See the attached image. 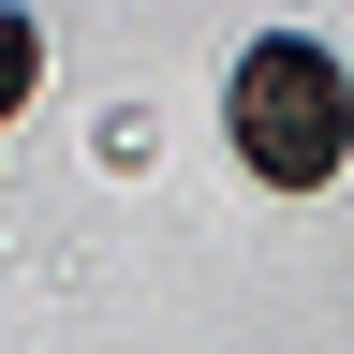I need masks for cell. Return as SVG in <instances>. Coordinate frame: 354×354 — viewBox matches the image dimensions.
Returning a JSON list of instances; mask_svg holds the SVG:
<instances>
[{"instance_id": "cell-1", "label": "cell", "mask_w": 354, "mask_h": 354, "mask_svg": "<svg viewBox=\"0 0 354 354\" xmlns=\"http://www.w3.org/2000/svg\"><path fill=\"white\" fill-rule=\"evenodd\" d=\"M221 133H236V162L266 192H325L354 162V74L325 59L310 30H266L236 74H221Z\"/></svg>"}, {"instance_id": "cell-2", "label": "cell", "mask_w": 354, "mask_h": 354, "mask_svg": "<svg viewBox=\"0 0 354 354\" xmlns=\"http://www.w3.org/2000/svg\"><path fill=\"white\" fill-rule=\"evenodd\" d=\"M30 74H44V30H30V15H0V118L30 104Z\"/></svg>"}]
</instances>
